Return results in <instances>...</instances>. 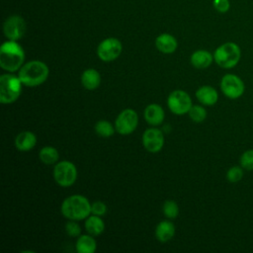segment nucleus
Masks as SVG:
<instances>
[{
	"instance_id": "6",
	"label": "nucleus",
	"mask_w": 253,
	"mask_h": 253,
	"mask_svg": "<svg viewBox=\"0 0 253 253\" xmlns=\"http://www.w3.org/2000/svg\"><path fill=\"white\" fill-rule=\"evenodd\" d=\"M219 86L222 94L230 100L239 99L245 92V85L243 80L238 75L233 73H227L223 75Z\"/></svg>"
},
{
	"instance_id": "13",
	"label": "nucleus",
	"mask_w": 253,
	"mask_h": 253,
	"mask_svg": "<svg viewBox=\"0 0 253 253\" xmlns=\"http://www.w3.org/2000/svg\"><path fill=\"white\" fill-rule=\"evenodd\" d=\"M155 46L160 52L169 54V53H173L177 49L178 42L174 36L164 33L159 35L155 39Z\"/></svg>"
},
{
	"instance_id": "19",
	"label": "nucleus",
	"mask_w": 253,
	"mask_h": 253,
	"mask_svg": "<svg viewBox=\"0 0 253 253\" xmlns=\"http://www.w3.org/2000/svg\"><path fill=\"white\" fill-rule=\"evenodd\" d=\"M175 234V225L168 220L160 221L155 228V237L160 242H167Z\"/></svg>"
},
{
	"instance_id": "7",
	"label": "nucleus",
	"mask_w": 253,
	"mask_h": 253,
	"mask_svg": "<svg viewBox=\"0 0 253 253\" xmlns=\"http://www.w3.org/2000/svg\"><path fill=\"white\" fill-rule=\"evenodd\" d=\"M52 174L56 184L61 187H70L77 179V169L75 165L67 160L56 163Z\"/></svg>"
},
{
	"instance_id": "24",
	"label": "nucleus",
	"mask_w": 253,
	"mask_h": 253,
	"mask_svg": "<svg viewBox=\"0 0 253 253\" xmlns=\"http://www.w3.org/2000/svg\"><path fill=\"white\" fill-rule=\"evenodd\" d=\"M243 175H244V169L240 165H234L227 170L225 177L229 183L235 184V183H238L243 178Z\"/></svg>"
},
{
	"instance_id": "28",
	"label": "nucleus",
	"mask_w": 253,
	"mask_h": 253,
	"mask_svg": "<svg viewBox=\"0 0 253 253\" xmlns=\"http://www.w3.org/2000/svg\"><path fill=\"white\" fill-rule=\"evenodd\" d=\"M76 221L77 220L69 219V221H67L65 223V231H66L67 235H69L71 237H78L81 233L80 225Z\"/></svg>"
},
{
	"instance_id": "27",
	"label": "nucleus",
	"mask_w": 253,
	"mask_h": 253,
	"mask_svg": "<svg viewBox=\"0 0 253 253\" xmlns=\"http://www.w3.org/2000/svg\"><path fill=\"white\" fill-rule=\"evenodd\" d=\"M239 165L248 171L253 170V148L245 150L239 157Z\"/></svg>"
},
{
	"instance_id": "11",
	"label": "nucleus",
	"mask_w": 253,
	"mask_h": 253,
	"mask_svg": "<svg viewBox=\"0 0 253 253\" xmlns=\"http://www.w3.org/2000/svg\"><path fill=\"white\" fill-rule=\"evenodd\" d=\"M3 32L8 40L18 41L26 33V22L21 16L12 15L5 20L3 24Z\"/></svg>"
},
{
	"instance_id": "26",
	"label": "nucleus",
	"mask_w": 253,
	"mask_h": 253,
	"mask_svg": "<svg viewBox=\"0 0 253 253\" xmlns=\"http://www.w3.org/2000/svg\"><path fill=\"white\" fill-rule=\"evenodd\" d=\"M162 211L164 215L168 218H175L179 214V207L177 203L172 200H168L163 204Z\"/></svg>"
},
{
	"instance_id": "5",
	"label": "nucleus",
	"mask_w": 253,
	"mask_h": 253,
	"mask_svg": "<svg viewBox=\"0 0 253 253\" xmlns=\"http://www.w3.org/2000/svg\"><path fill=\"white\" fill-rule=\"evenodd\" d=\"M22 85L19 76L2 74L0 76V102L2 104L14 103L21 95Z\"/></svg>"
},
{
	"instance_id": "22",
	"label": "nucleus",
	"mask_w": 253,
	"mask_h": 253,
	"mask_svg": "<svg viewBox=\"0 0 253 253\" xmlns=\"http://www.w3.org/2000/svg\"><path fill=\"white\" fill-rule=\"evenodd\" d=\"M39 158L42 163L46 165H51L57 162L59 158V154L56 148L52 146H44L40 150Z\"/></svg>"
},
{
	"instance_id": "1",
	"label": "nucleus",
	"mask_w": 253,
	"mask_h": 253,
	"mask_svg": "<svg viewBox=\"0 0 253 253\" xmlns=\"http://www.w3.org/2000/svg\"><path fill=\"white\" fill-rule=\"evenodd\" d=\"M25 60V51L17 41L3 42L0 47V66L6 71L20 70Z\"/></svg>"
},
{
	"instance_id": "25",
	"label": "nucleus",
	"mask_w": 253,
	"mask_h": 253,
	"mask_svg": "<svg viewBox=\"0 0 253 253\" xmlns=\"http://www.w3.org/2000/svg\"><path fill=\"white\" fill-rule=\"evenodd\" d=\"M191 120L195 123H202L207 118V111L204 107L199 105H193L188 112Z\"/></svg>"
},
{
	"instance_id": "4",
	"label": "nucleus",
	"mask_w": 253,
	"mask_h": 253,
	"mask_svg": "<svg viewBox=\"0 0 253 253\" xmlns=\"http://www.w3.org/2000/svg\"><path fill=\"white\" fill-rule=\"evenodd\" d=\"M213 59L221 68H233L241 59V49L239 45L233 42H224L215 48L213 52Z\"/></svg>"
},
{
	"instance_id": "20",
	"label": "nucleus",
	"mask_w": 253,
	"mask_h": 253,
	"mask_svg": "<svg viewBox=\"0 0 253 253\" xmlns=\"http://www.w3.org/2000/svg\"><path fill=\"white\" fill-rule=\"evenodd\" d=\"M75 248L78 253H93L96 251L97 242L93 235L83 234L77 238Z\"/></svg>"
},
{
	"instance_id": "15",
	"label": "nucleus",
	"mask_w": 253,
	"mask_h": 253,
	"mask_svg": "<svg viewBox=\"0 0 253 253\" xmlns=\"http://www.w3.org/2000/svg\"><path fill=\"white\" fill-rule=\"evenodd\" d=\"M164 110L157 104H150L144 110V119L150 126H159L164 121Z\"/></svg>"
},
{
	"instance_id": "2",
	"label": "nucleus",
	"mask_w": 253,
	"mask_h": 253,
	"mask_svg": "<svg viewBox=\"0 0 253 253\" xmlns=\"http://www.w3.org/2000/svg\"><path fill=\"white\" fill-rule=\"evenodd\" d=\"M49 69L47 65L40 60L29 61L20 68L18 76L23 85L36 87L42 84L48 77Z\"/></svg>"
},
{
	"instance_id": "14",
	"label": "nucleus",
	"mask_w": 253,
	"mask_h": 253,
	"mask_svg": "<svg viewBox=\"0 0 253 253\" xmlns=\"http://www.w3.org/2000/svg\"><path fill=\"white\" fill-rule=\"evenodd\" d=\"M196 98L205 106H213L218 100V93L212 86L204 85L196 91Z\"/></svg>"
},
{
	"instance_id": "9",
	"label": "nucleus",
	"mask_w": 253,
	"mask_h": 253,
	"mask_svg": "<svg viewBox=\"0 0 253 253\" xmlns=\"http://www.w3.org/2000/svg\"><path fill=\"white\" fill-rule=\"evenodd\" d=\"M137 124V113L132 109H125L117 117L115 122V127L120 134L126 135L130 134L135 130Z\"/></svg>"
},
{
	"instance_id": "12",
	"label": "nucleus",
	"mask_w": 253,
	"mask_h": 253,
	"mask_svg": "<svg viewBox=\"0 0 253 253\" xmlns=\"http://www.w3.org/2000/svg\"><path fill=\"white\" fill-rule=\"evenodd\" d=\"M142 144L148 152H159L164 145L163 132L156 127L147 128L142 135Z\"/></svg>"
},
{
	"instance_id": "17",
	"label": "nucleus",
	"mask_w": 253,
	"mask_h": 253,
	"mask_svg": "<svg viewBox=\"0 0 253 253\" xmlns=\"http://www.w3.org/2000/svg\"><path fill=\"white\" fill-rule=\"evenodd\" d=\"M37 137L32 131H22L15 138V146L20 151H29L35 147Z\"/></svg>"
},
{
	"instance_id": "30",
	"label": "nucleus",
	"mask_w": 253,
	"mask_h": 253,
	"mask_svg": "<svg viewBox=\"0 0 253 253\" xmlns=\"http://www.w3.org/2000/svg\"><path fill=\"white\" fill-rule=\"evenodd\" d=\"M212 5L219 13H226L230 8L229 0H212Z\"/></svg>"
},
{
	"instance_id": "18",
	"label": "nucleus",
	"mask_w": 253,
	"mask_h": 253,
	"mask_svg": "<svg viewBox=\"0 0 253 253\" xmlns=\"http://www.w3.org/2000/svg\"><path fill=\"white\" fill-rule=\"evenodd\" d=\"M81 83L87 90H95L101 83V75L94 68H88L81 75Z\"/></svg>"
},
{
	"instance_id": "23",
	"label": "nucleus",
	"mask_w": 253,
	"mask_h": 253,
	"mask_svg": "<svg viewBox=\"0 0 253 253\" xmlns=\"http://www.w3.org/2000/svg\"><path fill=\"white\" fill-rule=\"evenodd\" d=\"M116 127L106 120H100L95 125V131L102 137H110L114 134Z\"/></svg>"
},
{
	"instance_id": "3",
	"label": "nucleus",
	"mask_w": 253,
	"mask_h": 253,
	"mask_svg": "<svg viewBox=\"0 0 253 253\" xmlns=\"http://www.w3.org/2000/svg\"><path fill=\"white\" fill-rule=\"evenodd\" d=\"M61 213L68 219H86L91 213V204L82 195H72L67 197L61 204Z\"/></svg>"
},
{
	"instance_id": "29",
	"label": "nucleus",
	"mask_w": 253,
	"mask_h": 253,
	"mask_svg": "<svg viewBox=\"0 0 253 253\" xmlns=\"http://www.w3.org/2000/svg\"><path fill=\"white\" fill-rule=\"evenodd\" d=\"M107 212V206L100 201L94 202L91 204V213L98 215V216H103Z\"/></svg>"
},
{
	"instance_id": "21",
	"label": "nucleus",
	"mask_w": 253,
	"mask_h": 253,
	"mask_svg": "<svg viewBox=\"0 0 253 253\" xmlns=\"http://www.w3.org/2000/svg\"><path fill=\"white\" fill-rule=\"evenodd\" d=\"M84 225H85L86 231L93 236L100 235L105 229V223L103 219L101 218V216H98L95 214L88 216L85 220Z\"/></svg>"
},
{
	"instance_id": "8",
	"label": "nucleus",
	"mask_w": 253,
	"mask_h": 253,
	"mask_svg": "<svg viewBox=\"0 0 253 253\" xmlns=\"http://www.w3.org/2000/svg\"><path fill=\"white\" fill-rule=\"evenodd\" d=\"M167 105L169 110L175 115L187 114L193 106L190 95L183 90L171 92L167 98Z\"/></svg>"
},
{
	"instance_id": "16",
	"label": "nucleus",
	"mask_w": 253,
	"mask_h": 253,
	"mask_svg": "<svg viewBox=\"0 0 253 253\" xmlns=\"http://www.w3.org/2000/svg\"><path fill=\"white\" fill-rule=\"evenodd\" d=\"M213 60V54L206 49H198L194 51L190 57L191 64L198 69L209 67Z\"/></svg>"
},
{
	"instance_id": "10",
	"label": "nucleus",
	"mask_w": 253,
	"mask_h": 253,
	"mask_svg": "<svg viewBox=\"0 0 253 253\" xmlns=\"http://www.w3.org/2000/svg\"><path fill=\"white\" fill-rule=\"evenodd\" d=\"M123 50L122 42L117 38H107L103 40L97 47L98 57L106 62L117 59Z\"/></svg>"
}]
</instances>
